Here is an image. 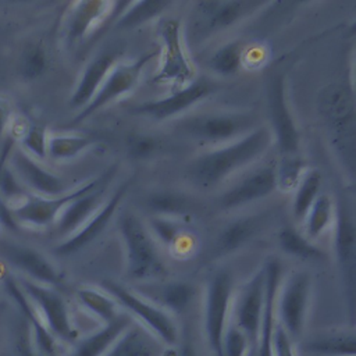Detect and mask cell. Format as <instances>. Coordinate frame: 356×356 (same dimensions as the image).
I'll return each instance as SVG.
<instances>
[{"instance_id":"obj_1","label":"cell","mask_w":356,"mask_h":356,"mask_svg":"<svg viewBox=\"0 0 356 356\" xmlns=\"http://www.w3.org/2000/svg\"><path fill=\"white\" fill-rule=\"evenodd\" d=\"M270 127L259 125L245 136L196 156L186 167L189 182L200 189L220 185L228 177L259 160L273 145Z\"/></svg>"},{"instance_id":"obj_2","label":"cell","mask_w":356,"mask_h":356,"mask_svg":"<svg viewBox=\"0 0 356 356\" xmlns=\"http://www.w3.org/2000/svg\"><path fill=\"white\" fill-rule=\"evenodd\" d=\"M118 229L125 245L128 278L145 281L165 274L156 241L134 213L125 211L120 216Z\"/></svg>"},{"instance_id":"obj_3","label":"cell","mask_w":356,"mask_h":356,"mask_svg":"<svg viewBox=\"0 0 356 356\" xmlns=\"http://www.w3.org/2000/svg\"><path fill=\"white\" fill-rule=\"evenodd\" d=\"M102 289H104L115 303L125 310V313L132 318H136L138 324L152 332L164 346L177 345L178 327L168 312L145 298L142 293L134 292L113 280H104L102 282Z\"/></svg>"},{"instance_id":"obj_4","label":"cell","mask_w":356,"mask_h":356,"mask_svg":"<svg viewBox=\"0 0 356 356\" xmlns=\"http://www.w3.org/2000/svg\"><path fill=\"white\" fill-rule=\"evenodd\" d=\"M156 31L160 40V60L153 81L168 83L175 90L193 82L196 70L185 50L181 21L172 17L161 18Z\"/></svg>"},{"instance_id":"obj_5","label":"cell","mask_w":356,"mask_h":356,"mask_svg":"<svg viewBox=\"0 0 356 356\" xmlns=\"http://www.w3.org/2000/svg\"><path fill=\"white\" fill-rule=\"evenodd\" d=\"M256 117L243 111H214L184 120L178 129L202 143L227 145L256 128Z\"/></svg>"},{"instance_id":"obj_6","label":"cell","mask_w":356,"mask_h":356,"mask_svg":"<svg viewBox=\"0 0 356 356\" xmlns=\"http://www.w3.org/2000/svg\"><path fill=\"white\" fill-rule=\"evenodd\" d=\"M234 299V277L227 268L211 274L204 291L203 328L213 356H222V337L231 318Z\"/></svg>"},{"instance_id":"obj_7","label":"cell","mask_w":356,"mask_h":356,"mask_svg":"<svg viewBox=\"0 0 356 356\" xmlns=\"http://www.w3.org/2000/svg\"><path fill=\"white\" fill-rule=\"evenodd\" d=\"M312 295V277L307 271L291 273L280 286L275 303L277 323L292 341H298L305 330Z\"/></svg>"},{"instance_id":"obj_8","label":"cell","mask_w":356,"mask_h":356,"mask_svg":"<svg viewBox=\"0 0 356 356\" xmlns=\"http://www.w3.org/2000/svg\"><path fill=\"white\" fill-rule=\"evenodd\" d=\"M106 171L78 188L70 189L68 192L58 195V196H39V195H26L22 200H19L14 206H8L10 213L14 221L21 225L43 228L50 224H54L63 209L76 197L88 193L89 191L95 189L103 179Z\"/></svg>"},{"instance_id":"obj_9","label":"cell","mask_w":356,"mask_h":356,"mask_svg":"<svg viewBox=\"0 0 356 356\" xmlns=\"http://www.w3.org/2000/svg\"><path fill=\"white\" fill-rule=\"evenodd\" d=\"M18 284L42 323L57 341L72 342L78 339V331L71 320L67 302L53 286L36 284L26 278H21Z\"/></svg>"},{"instance_id":"obj_10","label":"cell","mask_w":356,"mask_h":356,"mask_svg":"<svg viewBox=\"0 0 356 356\" xmlns=\"http://www.w3.org/2000/svg\"><path fill=\"white\" fill-rule=\"evenodd\" d=\"M157 56L156 51H147L136 57L135 60L125 61V63H117L114 68L110 71L102 86L99 88L95 97L90 100L89 104H86L74 118L72 124H79L108 103L117 100L121 96H125L127 93L132 92L136 85L139 83L140 75L145 70V67Z\"/></svg>"},{"instance_id":"obj_11","label":"cell","mask_w":356,"mask_h":356,"mask_svg":"<svg viewBox=\"0 0 356 356\" xmlns=\"http://www.w3.org/2000/svg\"><path fill=\"white\" fill-rule=\"evenodd\" d=\"M0 259L32 282L54 288L64 281L60 270L40 250L10 238H0Z\"/></svg>"},{"instance_id":"obj_12","label":"cell","mask_w":356,"mask_h":356,"mask_svg":"<svg viewBox=\"0 0 356 356\" xmlns=\"http://www.w3.org/2000/svg\"><path fill=\"white\" fill-rule=\"evenodd\" d=\"M267 99L273 139L284 156H295L299 150L300 135L286 103L285 81L282 74L271 76L267 86Z\"/></svg>"},{"instance_id":"obj_13","label":"cell","mask_w":356,"mask_h":356,"mask_svg":"<svg viewBox=\"0 0 356 356\" xmlns=\"http://www.w3.org/2000/svg\"><path fill=\"white\" fill-rule=\"evenodd\" d=\"M216 90V86L207 78H196L189 85L171 92L168 96L139 103L131 108L135 115L147 117L152 120H167L182 114L188 108L193 107L196 103L206 99Z\"/></svg>"},{"instance_id":"obj_14","label":"cell","mask_w":356,"mask_h":356,"mask_svg":"<svg viewBox=\"0 0 356 356\" xmlns=\"http://www.w3.org/2000/svg\"><path fill=\"white\" fill-rule=\"evenodd\" d=\"M266 277L264 268L260 267L248 282L239 289L232 302L231 320L243 331L252 345L256 343L264 306Z\"/></svg>"},{"instance_id":"obj_15","label":"cell","mask_w":356,"mask_h":356,"mask_svg":"<svg viewBox=\"0 0 356 356\" xmlns=\"http://www.w3.org/2000/svg\"><path fill=\"white\" fill-rule=\"evenodd\" d=\"M7 165L24 188H29L33 195L58 196L70 191L60 175L47 170L39 160L25 153L21 147L11 150Z\"/></svg>"},{"instance_id":"obj_16","label":"cell","mask_w":356,"mask_h":356,"mask_svg":"<svg viewBox=\"0 0 356 356\" xmlns=\"http://www.w3.org/2000/svg\"><path fill=\"white\" fill-rule=\"evenodd\" d=\"M115 3L85 0L71 3L63 22V40L72 47L92 33L114 11Z\"/></svg>"},{"instance_id":"obj_17","label":"cell","mask_w":356,"mask_h":356,"mask_svg":"<svg viewBox=\"0 0 356 356\" xmlns=\"http://www.w3.org/2000/svg\"><path fill=\"white\" fill-rule=\"evenodd\" d=\"M334 252L341 275L348 289L350 313H353V266H355V221L350 209L343 200L335 206L334 216Z\"/></svg>"},{"instance_id":"obj_18","label":"cell","mask_w":356,"mask_h":356,"mask_svg":"<svg viewBox=\"0 0 356 356\" xmlns=\"http://www.w3.org/2000/svg\"><path fill=\"white\" fill-rule=\"evenodd\" d=\"M128 185H129V182L121 184L114 191L113 196H110L103 203V206L78 231H75L72 235L67 236L63 242H60L54 248V253L58 256L74 254V253L79 252L81 249H83L85 246H88L89 243H92L100 234H103V231L110 224L113 216L115 214L124 196L127 195Z\"/></svg>"},{"instance_id":"obj_19","label":"cell","mask_w":356,"mask_h":356,"mask_svg":"<svg viewBox=\"0 0 356 356\" xmlns=\"http://www.w3.org/2000/svg\"><path fill=\"white\" fill-rule=\"evenodd\" d=\"M275 189V164H267L252 171L221 193L218 204L224 210L239 209L270 196Z\"/></svg>"},{"instance_id":"obj_20","label":"cell","mask_w":356,"mask_h":356,"mask_svg":"<svg viewBox=\"0 0 356 356\" xmlns=\"http://www.w3.org/2000/svg\"><path fill=\"white\" fill-rule=\"evenodd\" d=\"M266 1L234 0V1H199L195 4L202 18V29L206 33L227 29L243 18L264 7Z\"/></svg>"},{"instance_id":"obj_21","label":"cell","mask_w":356,"mask_h":356,"mask_svg":"<svg viewBox=\"0 0 356 356\" xmlns=\"http://www.w3.org/2000/svg\"><path fill=\"white\" fill-rule=\"evenodd\" d=\"M120 56L121 50H118L117 46H113L102 50L86 64L68 102L72 108L82 110L86 104L90 103L110 71L118 63Z\"/></svg>"},{"instance_id":"obj_22","label":"cell","mask_w":356,"mask_h":356,"mask_svg":"<svg viewBox=\"0 0 356 356\" xmlns=\"http://www.w3.org/2000/svg\"><path fill=\"white\" fill-rule=\"evenodd\" d=\"M115 171V165H111L104 175V179L88 193L70 202L56 220V229L63 236H70L78 231L99 209L104 199L107 184Z\"/></svg>"},{"instance_id":"obj_23","label":"cell","mask_w":356,"mask_h":356,"mask_svg":"<svg viewBox=\"0 0 356 356\" xmlns=\"http://www.w3.org/2000/svg\"><path fill=\"white\" fill-rule=\"evenodd\" d=\"M132 323L134 318L128 313L120 312L115 318L103 324L99 330L76 339L65 356H104Z\"/></svg>"},{"instance_id":"obj_24","label":"cell","mask_w":356,"mask_h":356,"mask_svg":"<svg viewBox=\"0 0 356 356\" xmlns=\"http://www.w3.org/2000/svg\"><path fill=\"white\" fill-rule=\"evenodd\" d=\"M320 110L328 124L338 132L353 134V96L342 85L327 86L318 100Z\"/></svg>"},{"instance_id":"obj_25","label":"cell","mask_w":356,"mask_h":356,"mask_svg":"<svg viewBox=\"0 0 356 356\" xmlns=\"http://www.w3.org/2000/svg\"><path fill=\"white\" fill-rule=\"evenodd\" d=\"M163 346L152 332L134 320L104 356H160Z\"/></svg>"},{"instance_id":"obj_26","label":"cell","mask_w":356,"mask_h":356,"mask_svg":"<svg viewBox=\"0 0 356 356\" xmlns=\"http://www.w3.org/2000/svg\"><path fill=\"white\" fill-rule=\"evenodd\" d=\"M263 216H243L229 222L217 238V250L220 253H231L246 242H249L260 229L263 224Z\"/></svg>"},{"instance_id":"obj_27","label":"cell","mask_w":356,"mask_h":356,"mask_svg":"<svg viewBox=\"0 0 356 356\" xmlns=\"http://www.w3.org/2000/svg\"><path fill=\"white\" fill-rule=\"evenodd\" d=\"M305 350L316 356H355V332L334 331L318 334L305 343Z\"/></svg>"},{"instance_id":"obj_28","label":"cell","mask_w":356,"mask_h":356,"mask_svg":"<svg viewBox=\"0 0 356 356\" xmlns=\"http://www.w3.org/2000/svg\"><path fill=\"white\" fill-rule=\"evenodd\" d=\"M196 289L186 281H171L165 282L156 289V295L145 296L149 300L159 305L161 309L168 312L171 316L184 313L195 298Z\"/></svg>"},{"instance_id":"obj_29","label":"cell","mask_w":356,"mask_h":356,"mask_svg":"<svg viewBox=\"0 0 356 356\" xmlns=\"http://www.w3.org/2000/svg\"><path fill=\"white\" fill-rule=\"evenodd\" d=\"M76 298L79 303L103 324L111 321L120 313L118 305L104 289L95 286H81L76 289Z\"/></svg>"},{"instance_id":"obj_30","label":"cell","mask_w":356,"mask_h":356,"mask_svg":"<svg viewBox=\"0 0 356 356\" xmlns=\"http://www.w3.org/2000/svg\"><path fill=\"white\" fill-rule=\"evenodd\" d=\"M334 216H335V206L332 203V199L325 193H320L303 220L305 222L303 235L312 242L320 238L327 231V228L334 222Z\"/></svg>"},{"instance_id":"obj_31","label":"cell","mask_w":356,"mask_h":356,"mask_svg":"<svg viewBox=\"0 0 356 356\" xmlns=\"http://www.w3.org/2000/svg\"><path fill=\"white\" fill-rule=\"evenodd\" d=\"M321 174L318 170H307L298 186L293 191L292 202V216L296 221H303L309 209L320 195L321 188Z\"/></svg>"},{"instance_id":"obj_32","label":"cell","mask_w":356,"mask_h":356,"mask_svg":"<svg viewBox=\"0 0 356 356\" xmlns=\"http://www.w3.org/2000/svg\"><path fill=\"white\" fill-rule=\"evenodd\" d=\"M145 203L146 207L154 213V216L174 218L188 213V210H191L192 207V200L186 195L171 189L152 192L150 195H147Z\"/></svg>"},{"instance_id":"obj_33","label":"cell","mask_w":356,"mask_h":356,"mask_svg":"<svg viewBox=\"0 0 356 356\" xmlns=\"http://www.w3.org/2000/svg\"><path fill=\"white\" fill-rule=\"evenodd\" d=\"M168 1L163 0H145V1H129L122 8L115 26L120 29H129L142 25L157 17L165 7Z\"/></svg>"},{"instance_id":"obj_34","label":"cell","mask_w":356,"mask_h":356,"mask_svg":"<svg viewBox=\"0 0 356 356\" xmlns=\"http://www.w3.org/2000/svg\"><path fill=\"white\" fill-rule=\"evenodd\" d=\"M92 145V139L83 134H54L47 139V156L56 161L70 160L81 154Z\"/></svg>"},{"instance_id":"obj_35","label":"cell","mask_w":356,"mask_h":356,"mask_svg":"<svg viewBox=\"0 0 356 356\" xmlns=\"http://www.w3.org/2000/svg\"><path fill=\"white\" fill-rule=\"evenodd\" d=\"M278 243L280 248L293 257H299L303 260H313L321 259V250L309 241L303 234H300L293 227H282L278 232Z\"/></svg>"},{"instance_id":"obj_36","label":"cell","mask_w":356,"mask_h":356,"mask_svg":"<svg viewBox=\"0 0 356 356\" xmlns=\"http://www.w3.org/2000/svg\"><path fill=\"white\" fill-rule=\"evenodd\" d=\"M243 60V46L238 40H232L218 47L210 58V68L218 75L235 74Z\"/></svg>"},{"instance_id":"obj_37","label":"cell","mask_w":356,"mask_h":356,"mask_svg":"<svg viewBox=\"0 0 356 356\" xmlns=\"http://www.w3.org/2000/svg\"><path fill=\"white\" fill-rule=\"evenodd\" d=\"M306 164L296 156H285L275 164V185L282 192L295 191L299 181L305 175Z\"/></svg>"},{"instance_id":"obj_38","label":"cell","mask_w":356,"mask_h":356,"mask_svg":"<svg viewBox=\"0 0 356 356\" xmlns=\"http://www.w3.org/2000/svg\"><path fill=\"white\" fill-rule=\"evenodd\" d=\"M47 68V54L40 43H32L25 47L19 60V74L25 81L40 78Z\"/></svg>"},{"instance_id":"obj_39","label":"cell","mask_w":356,"mask_h":356,"mask_svg":"<svg viewBox=\"0 0 356 356\" xmlns=\"http://www.w3.org/2000/svg\"><path fill=\"white\" fill-rule=\"evenodd\" d=\"M147 231L150 232L154 241L165 246H174L175 243H178L179 238L184 234L182 224L178 218L164 216L150 217Z\"/></svg>"},{"instance_id":"obj_40","label":"cell","mask_w":356,"mask_h":356,"mask_svg":"<svg viewBox=\"0 0 356 356\" xmlns=\"http://www.w3.org/2000/svg\"><path fill=\"white\" fill-rule=\"evenodd\" d=\"M47 139L49 135L44 127L39 124L26 125L19 136L21 149L33 159L40 161L44 157H47Z\"/></svg>"},{"instance_id":"obj_41","label":"cell","mask_w":356,"mask_h":356,"mask_svg":"<svg viewBox=\"0 0 356 356\" xmlns=\"http://www.w3.org/2000/svg\"><path fill=\"white\" fill-rule=\"evenodd\" d=\"M250 345L243 331L229 318L222 337V356H246Z\"/></svg>"},{"instance_id":"obj_42","label":"cell","mask_w":356,"mask_h":356,"mask_svg":"<svg viewBox=\"0 0 356 356\" xmlns=\"http://www.w3.org/2000/svg\"><path fill=\"white\" fill-rule=\"evenodd\" d=\"M128 152L134 159L149 157L157 147V140L152 135L134 134L127 140Z\"/></svg>"},{"instance_id":"obj_43","label":"cell","mask_w":356,"mask_h":356,"mask_svg":"<svg viewBox=\"0 0 356 356\" xmlns=\"http://www.w3.org/2000/svg\"><path fill=\"white\" fill-rule=\"evenodd\" d=\"M271 355L273 356H298L292 338L286 334V331L277 321H275V327L273 331Z\"/></svg>"},{"instance_id":"obj_44","label":"cell","mask_w":356,"mask_h":356,"mask_svg":"<svg viewBox=\"0 0 356 356\" xmlns=\"http://www.w3.org/2000/svg\"><path fill=\"white\" fill-rule=\"evenodd\" d=\"M13 118V107L8 99L0 96V139L7 134Z\"/></svg>"},{"instance_id":"obj_45","label":"cell","mask_w":356,"mask_h":356,"mask_svg":"<svg viewBox=\"0 0 356 356\" xmlns=\"http://www.w3.org/2000/svg\"><path fill=\"white\" fill-rule=\"evenodd\" d=\"M13 149H14V139L8 136V138L6 139L4 146H3L1 150H0V172H1V170L6 167V164H7V161H8V156H10V153H11Z\"/></svg>"},{"instance_id":"obj_46","label":"cell","mask_w":356,"mask_h":356,"mask_svg":"<svg viewBox=\"0 0 356 356\" xmlns=\"http://www.w3.org/2000/svg\"><path fill=\"white\" fill-rule=\"evenodd\" d=\"M177 356H196L195 348L189 341H185L177 348Z\"/></svg>"},{"instance_id":"obj_47","label":"cell","mask_w":356,"mask_h":356,"mask_svg":"<svg viewBox=\"0 0 356 356\" xmlns=\"http://www.w3.org/2000/svg\"><path fill=\"white\" fill-rule=\"evenodd\" d=\"M19 350H21V356H40L31 345L29 342V338H25L21 341V346H19Z\"/></svg>"},{"instance_id":"obj_48","label":"cell","mask_w":356,"mask_h":356,"mask_svg":"<svg viewBox=\"0 0 356 356\" xmlns=\"http://www.w3.org/2000/svg\"><path fill=\"white\" fill-rule=\"evenodd\" d=\"M246 356H256V350H254V345H250V348L248 349Z\"/></svg>"}]
</instances>
